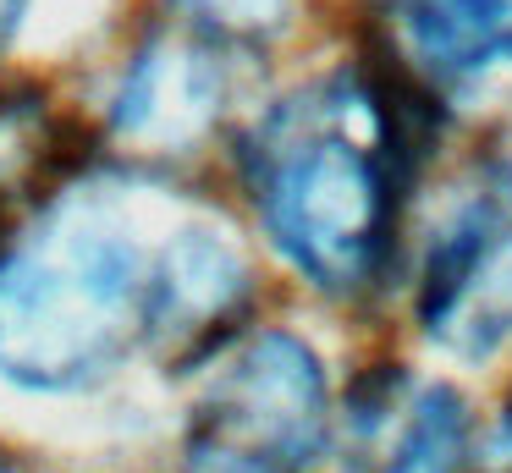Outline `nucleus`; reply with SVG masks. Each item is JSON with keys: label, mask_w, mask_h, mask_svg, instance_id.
I'll return each instance as SVG.
<instances>
[{"label": "nucleus", "mask_w": 512, "mask_h": 473, "mask_svg": "<svg viewBox=\"0 0 512 473\" xmlns=\"http://www.w3.org/2000/svg\"><path fill=\"white\" fill-rule=\"evenodd\" d=\"M23 6H28V0H0V44L17 33V22H23Z\"/></svg>", "instance_id": "1a4fd4ad"}, {"label": "nucleus", "mask_w": 512, "mask_h": 473, "mask_svg": "<svg viewBox=\"0 0 512 473\" xmlns=\"http://www.w3.org/2000/svg\"><path fill=\"white\" fill-rule=\"evenodd\" d=\"M402 28L413 50L446 72L512 61V0H402Z\"/></svg>", "instance_id": "423d86ee"}, {"label": "nucleus", "mask_w": 512, "mask_h": 473, "mask_svg": "<svg viewBox=\"0 0 512 473\" xmlns=\"http://www.w3.org/2000/svg\"><path fill=\"white\" fill-rule=\"evenodd\" d=\"M468 446V413L446 385H424L397 418V435L380 446L375 473H457Z\"/></svg>", "instance_id": "0eeeda50"}, {"label": "nucleus", "mask_w": 512, "mask_h": 473, "mask_svg": "<svg viewBox=\"0 0 512 473\" xmlns=\"http://www.w3.org/2000/svg\"><path fill=\"white\" fill-rule=\"evenodd\" d=\"M166 242L149 248L122 198L67 193L0 253V374L72 391L116 369L155 336Z\"/></svg>", "instance_id": "f03ea898"}, {"label": "nucleus", "mask_w": 512, "mask_h": 473, "mask_svg": "<svg viewBox=\"0 0 512 473\" xmlns=\"http://www.w3.org/2000/svg\"><path fill=\"white\" fill-rule=\"evenodd\" d=\"M292 0H188V11H199V22L226 33H265L287 17Z\"/></svg>", "instance_id": "6e6552de"}, {"label": "nucleus", "mask_w": 512, "mask_h": 473, "mask_svg": "<svg viewBox=\"0 0 512 473\" xmlns=\"http://www.w3.org/2000/svg\"><path fill=\"white\" fill-rule=\"evenodd\" d=\"M424 116L430 105L419 88L386 72L314 83L248 132L243 171L259 220L320 292L375 281Z\"/></svg>", "instance_id": "f257e3e1"}, {"label": "nucleus", "mask_w": 512, "mask_h": 473, "mask_svg": "<svg viewBox=\"0 0 512 473\" xmlns=\"http://www.w3.org/2000/svg\"><path fill=\"white\" fill-rule=\"evenodd\" d=\"M221 110V66L193 39H155L116 94V127L138 143H188Z\"/></svg>", "instance_id": "39448f33"}, {"label": "nucleus", "mask_w": 512, "mask_h": 473, "mask_svg": "<svg viewBox=\"0 0 512 473\" xmlns=\"http://www.w3.org/2000/svg\"><path fill=\"white\" fill-rule=\"evenodd\" d=\"M0 473H17V468H12V462H0Z\"/></svg>", "instance_id": "9b49d317"}, {"label": "nucleus", "mask_w": 512, "mask_h": 473, "mask_svg": "<svg viewBox=\"0 0 512 473\" xmlns=\"http://www.w3.org/2000/svg\"><path fill=\"white\" fill-rule=\"evenodd\" d=\"M193 473H248V468H226V462H193Z\"/></svg>", "instance_id": "9d476101"}, {"label": "nucleus", "mask_w": 512, "mask_h": 473, "mask_svg": "<svg viewBox=\"0 0 512 473\" xmlns=\"http://www.w3.org/2000/svg\"><path fill=\"white\" fill-rule=\"evenodd\" d=\"M507 435H512V407H507Z\"/></svg>", "instance_id": "f8f14e48"}, {"label": "nucleus", "mask_w": 512, "mask_h": 473, "mask_svg": "<svg viewBox=\"0 0 512 473\" xmlns=\"http://www.w3.org/2000/svg\"><path fill=\"white\" fill-rule=\"evenodd\" d=\"M419 325L468 363L512 341V160H485L419 270Z\"/></svg>", "instance_id": "20e7f679"}, {"label": "nucleus", "mask_w": 512, "mask_h": 473, "mask_svg": "<svg viewBox=\"0 0 512 473\" xmlns=\"http://www.w3.org/2000/svg\"><path fill=\"white\" fill-rule=\"evenodd\" d=\"M325 440V374L292 330L248 336L193 407L199 462L292 473Z\"/></svg>", "instance_id": "7ed1b4c3"}]
</instances>
